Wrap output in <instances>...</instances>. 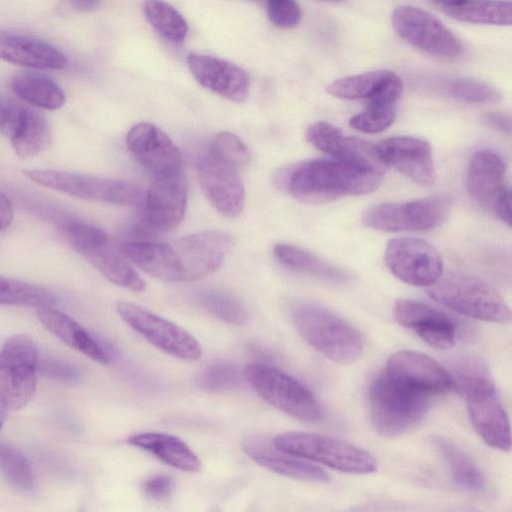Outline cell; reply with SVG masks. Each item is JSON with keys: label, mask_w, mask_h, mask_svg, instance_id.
<instances>
[{"label": "cell", "mask_w": 512, "mask_h": 512, "mask_svg": "<svg viewBox=\"0 0 512 512\" xmlns=\"http://www.w3.org/2000/svg\"><path fill=\"white\" fill-rule=\"evenodd\" d=\"M232 244L229 234L209 230L168 243L124 242L119 250L129 262L155 278L167 282H187L218 270Z\"/></svg>", "instance_id": "6da1fadb"}, {"label": "cell", "mask_w": 512, "mask_h": 512, "mask_svg": "<svg viewBox=\"0 0 512 512\" xmlns=\"http://www.w3.org/2000/svg\"><path fill=\"white\" fill-rule=\"evenodd\" d=\"M432 4L463 22L510 25L512 20V5L507 1H435Z\"/></svg>", "instance_id": "1f68e13d"}, {"label": "cell", "mask_w": 512, "mask_h": 512, "mask_svg": "<svg viewBox=\"0 0 512 512\" xmlns=\"http://www.w3.org/2000/svg\"><path fill=\"white\" fill-rule=\"evenodd\" d=\"M426 291L436 303L470 318L492 323H506L511 319L505 299L475 276L449 272Z\"/></svg>", "instance_id": "8992f818"}, {"label": "cell", "mask_w": 512, "mask_h": 512, "mask_svg": "<svg viewBox=\"0 0 512 512\" xmlns=\"http://www.w3.org/2000/svg\"><path fill=\"white\" fill-rule=\"evenodd\" d=\"M265 10L269 20L277 27L291 29L301 20L299 4L291 0H271L265 3Z\"/></svg>", "instance_id": "ee69618b"}, {"label": "cell", "mask_w": 512, "mask_h": 512, "mask_svg": "<svg viewBox=\"0 0 512 512\" xmlns=\"http://www.w3.org/2000/svg\"><path fill=\"white\" fill-rule=\"evenodd\" d=\"M375 147L385 166L394 167L422 186L435 183L436 171L427 141L412 136H393L381 140Z\"/></svg>", "instance_id": "ffe728a7"}, {"label": "cell", "mask_w": 512, "mask_h": 512, "mask_svg": "<svg viewBox=\"0 0 512 512\" xmlns=\"http://www.w3.org/2000/svg\"><path fill=\"white\" fill-rule=\"evenodd\" d=\"M396 33L409 44L441 59L461 54L458 38L429 12L411 5L397 7L391 15Z\"/></svg>", "instance_id": "5bb4252c"}, {"label": "cell", "mask_w": 512, "mask_h": 512, "mask_svg": "<svg viewBox=\"0 0 512 512\" xmlns=\"http://www.w3.org/2000/svg\"><path fill=\"white\" fill-rule=\"evenodd\" d=\"M275 450L324 464L350 474H368L377 470V461L368 451L347 442L307 432H287L272 441Z\"/></svg>", "instance_id": "52a82bcc"}, {"label": "cell", "mask_w": 512, "mask_h": 512, "mask_svg": "<svg viewBox=\"0 0 512 512\" xmlns=\"http://www.w3.org/2000/svg\"><path fill=\"white\" fill-rule=\"evenodd\" d=\"M38 350L23 335L7 339L0 350V402L19 410L32 399L37 386Z\"/></svg>", "instance_id": "8fae6325"}, {"label": "cell", "mask_w": 512, "mask_h": 512, "mask_svg": "<svg viewBox=\"0 0 512 512\" xmlns=\"http://www.w3.org/2000/svg\"><path fill=\"white\" fill-rule=\"evenodd\" d=\"M208 152L240 172L250 162L245 143L231 132H219L211 140Z\"/></svg>", "instance_id": "ab89813d"}, {"label": "cell", "mask_w": 512, "mask_h": 512, "mask_svg": "<svg viewBox=\"0 0 512 512\" xmlns=\"http://www.w3.org/2000/svg\"><path fill=\"white\" fill-rule=\"evenodd\" d=\"M273 254L283 266L319 281L333 285L350 281V274L345 270L298 246L278 243L273 247Z\"/></svg>", "instance_id": "83f0119b"}, {"label": "cell", "mask_w": 512, "mask_h": 512, "mask_svg": "<svg viewBox=\"0 0 512 512\" xmlns=\"http://www.w3.org/2000/svg\"><path fill=\"white\" fill-rule=\"evenodd\" d=\"M404 87L392 88L368 100L365 109L349 120V125L363 133H379L395 120L397 101Z\"/></svg>", "instance_id": "d6a6232c"}, {"label": "cell", "mask_w": 512, "mask_h": 512, "mask_svg": "<svg viewBox=\"0 0 512 512\" xmlns=\"http://www.w3.org/2000/svg\"><path fill=\"white\" fill-rule=\"evenodd\" d=\"M505 176L506 164L497 153L477 151L468 167L467 190L478 204L492 212L498 199L509 189Z\"/></svg>", "instance_id": "d4e9b609"}, {"label": "cell", "mask_w": 512, "mask_h": 512, "mask_svg": "<svg viewBox=\"0 0 512 512\" xmlns=\"http://www.w3.org/2000/svg\"><path fill=\"white\" fill-rule=\"evenodd\" d=\"M72 10L77 12H91L96 10L101 2L91 0H76L67 3Z\"/></svg>", "instance_id": "681fc988"}, {"label": "cell", "mask_w": 512, "mask_h": 512, "mask_svg": "<svg viewBox=\"0 0 512 512\" xmlns=\"http://www.w3.org/2000/svg\"><path fill=\"white\" fill-rule=\"evenodd\" d=\"M143 11L151 26L169 42L181 43L186 38L187 22L181 13L169 3L145 1Z\"/></svg>", "instance_id": "8d00e7d4"}, {"label": "cell", "mask_w": 512, "mask_h": 512, "mask_svg": "<svg viewBox=\"0 0 512 512\" xmlns=\"http://www.w3.org/2000/svg\"><path fill=\"white\" fill-rule=\"evenodd\" d=\"M51 141L52 133L47 119L41 113L31 109L25 128L10 143L19 158L30 159L46 151Z\"/></svg>", "instance_id": "d590c367"}, {"label": "cell", "mask_w": 512, "mask_h": 512, "mask_svg": "<svg viewBox=\"0 0 512 512\" xmlns=\"http://www.w3.org/2000/svg\"><path fill=\"white\" fill-rule=\"evenodd\" d=\"M244 375L261 398L285 414L308 422L322 418L323 410L314 394L291 375L260 363L247 365Z\"/></svg>", "instance_id": "30bf717a"}, {"label": "cell", "mask_w": 512, "mask_h": 512, "mask_svg": "<svg viewBox=\"0 0 512 512\" xmlns=\"http://www.w3.org/2000/svg\"><path fill=\"white\" fill-rule=\"evenodd\" d=\"M240 381L241 374L237 367L229 363H216L203 371L199 384L205 389L219 391L233 387Z\"/></svg>", "instance_id": "7bdbcfd3"}, {"label": "cell", "mask_w": 512, "mask_h": 512, "mask_svg": "<svg viewBox=\"0 0 512 512\" xmlns=\"http://www.w3.org/2000/svg\"><path fill=\"white\" fill-rule=\"evenodd\" d=\"M306 138L316 149L340 160L384 172L376 147L362 139L345 135L339 128L325 121L311 124Z\"/></svg>", "instance_id": "603a6c76"}, {"label": "cell", "mask_w": 512, "mask_h": 512, "mask_svg": "<svg viewBox=\"0 0 512 512\" xmlns=\"http://www.w3.org/2000/svg\"><path fill=\"white\" fill-rule=\"evenodd\" d=\"M10 87L21 100L45 110L60 109L66 102L61 86L43 73L18 72L11 78Z\"/></svg>", "instance_id": "f1b7e54d"}, {"label": "cell", "mask_w": 512, "mask_h": 512, "mask_svg": "<svg viewBox=\"0 0 512 512\" xmlns=\"http://www.w3.org/2000/svg\"><path fill=\"white\" fill-rule=\"evenodd\" d=\"M433 444L442 454L450 468L454 482L469 491H481L485 488V478L473 460L454 442L434 436Z\"/></svg>", "instance_id": "836d02e7"}, {"label": "cell", "mask_w": 512, "mask_h": 512, "mask_svg": "<svg viewBox=\"0 0 512 512\" xmlns=\"http://www.w3.org/2000/svg\"><path fill=\"white\" fill-rule=\"evenodd\" d=\"M37 372L43 376L72 383L79 378L78 370L71 364L58 359H43L39 360Z\"/></svg>", "instance_id": "f6af8a7d"}, {"label": "cell", "mask_w": 512, "mask_h": 512, "mask_svg": "<svg viewBox=\"0 0 512 512\" xmlns=\"http://www.w3.org/2000/svg\"><path fill=\"white\" fill-rule=\"evenodd\" d=\"M291 317L301 337L326 358L351 364L361 357L364 349L361 333L330 309L300 301L292 305Z\"/></svg>", "instance_id": "277c9868"}, {"label": "cell", "mask_w": 512, "mask_h": 512, "mask_svg": "<svg viewBox=\"0 0 512 512\" xmlns=\"http://www.w3.org/2000/svg\"><path fill=\"white\" fill-rule=\"evenodd\" d=\"M0 472L15 488L30 491L34 488L35 477L27 458L16 448L0 446Z\"/></svg>", "instance_id": "f35d334b"}, {"label": "cell", "mask_w": 512, "mask_h": 512, "mask_svg": "<svg viewBox=\"0 0 512 512\" xmlns=\"http://www.w3.org/2000/svg\"><path fill=\"white\" fill-rule=\"evenodd\" d=\"M384 261L390 272L404 283L430 287L443 275L439 251L417 237H397L389 240Z\"/></svg>", "instance_id": "9a60e30c"}, {"label": "cell", "mask_w": 512, "mask_h": 512, "mask_svg": "<svg viewBox=\"0 0 512 512\" xmlns=\"http://www.w3.org/2000/svg\"><path fill=\"white\" fill-rule=\"evenodd\" d=\"M116 311L130 328L166 354L184 360L201 357L197 339L179 325L130 302H118Z\"/></svg>", "instance_id": "4fadbf2b"}, {"label": "cell", "mask_w": 512, "mask_h": 512, "mask_svg": "<svg viewBox=\"0 0 512 512\" xmlns=\"http://www.w3.org/2000/svg\"><path fill=\"white\" fill-rule=\"evenodd\" d=\"M13 220V207L9 197L0 191V231L7 229Z\"/></svg>", "instance_id": "c3c4849f"}, {"label": "cell", "mask_w": 512, "mask_h": 512, "mask_svg": "<svg viewBox=\"0 0 512 512\" xmlns=\"http://www.w3.org/2000/svg\"><path fill=\"white\" fill-rule=\"evenodd\" d=\"M196 166L201 187L217 212L228 218L239 216L245 201L239 171L208 151L198 158Z\"/></svg>", "instance_id": "e0dca14e"}, {"label": "cell", "mask_w": 512, "mask_h": 512, "mask_svg": "<svg viewBox=\"0 0 512 512\" xmlns=\"http://www.w3.org/2000/svg\"><path fill=\"white\" fill-rule=\"evenodd\" d=\"M60 228L72 247L110 282L136 292L145 289V281L104 230L78 220L65 221Z\"/></svg>", "instance_id": "9c48e42d"}, {"label": "cell", "mask_w": 512, "mask_h": 512, "mask_svg": "<svg viewBox=\"0 0 512 512\" xmlns=\"http://www.w3.org/2000/svg\"><path fill=\"white\" fill-rule=\"evenodd\" d=\"M143 489L148 496L163 499L172 493L173 481L169 476L156 475L144 482Z\"/></svg>", "instance_id": "bcb514c9"}, {"label": "cell", "mask_w": 512, "mask_h": 512, "mask_svg": "<svg viewBox=\"0 0 512 512\" xmlns=\"http://www.w3.org/2000/svg\"><path fill=\"white\" fill-rule=\"evenodd\" d=\"M384 372L429 396L454 389L451 373L426 354L401 350L392 354Z\"/></svg>", "instance_id": "44dd1931"}, {"label": "cell", "mask_w": 512, "mask_h": 512, "mask_svg": "<svg viewBox=\"0 0 512 512\" xmlns=\"http://www.w3.org/2000/svg\"><path fill=\"white\" fill-rule=\"evenodd\" d=\"M431 396L384 371L371 383L368 393L370 418L375 430L396 437L414 428L425 416Z\"/></svg>", "instance_id": "5b68a950"}, {"label": "cell", "mask_w": 512, "mask_h": 512, "mask_svg": "<svg viewBox=\"0 0 512 512\" xmlns=\"http://www.w3.org/2000/svg\"><path fill=\"white\" fill-rule=\"evenodd\" d=\"M30 181L69 196L121 206L143 203L145 192L135 181L54 169L25 170Z\"/></svg>", "instance_id": "ba28073f"}, {"label": "cell", "mask_w": 512, "mask_h": 512, "mask_svg": "<svg viewBox=\"0 0 512 512\" xmlns=\"http://www.w3.org/2000/svg\"><path fill=\"white\" fill-rule=\"evenodd\" d=\"M384 172L340 160H312L279 169L278 188L307 204H324L378 188Z\"/></svg>", "instance_id": "7a4b0ae2"}, {"label": "cell", "mask_w": 512, "mask_h": 512, "mask_svg": "<svg viewBox=\"0 0 512 512\" xmlns=\"http://www.w3.org/2000/svg\"><path fill=\"white\" fill-rule=\"evenodd\" d=\"M449 202L433 197L402 203H380L367 209L364 225L385 232H421L434 229L446 219Z\"/></svg>", "instance_id": "7c38bea8"}, {"label": "cell", "mask_w": 512, "mask_h": 512, "mask_svg": "<svg viewBox=\"0 0 512 512\" xmlns=\"http://www.w3.org/2000/svg\"><path fill=\"white\" fill-rule=\"evenodd\" d=\"M126 144L140 165L155 177L181 171L182 155L179 148L152 123L134 125L127 134Z\"/></svg>", "instance_id": "d6986e66"}, {"label": "cell", "mask_w": 512, "mask_h": 512, "mask_svg": "<svg viewBox=\"0 0 512 512\" xmlns=\"http://www.w3.org/2000/svg\"><path fill=\"white\" fill-rule=\"evenodd\" d=\"M37 316L50 333L69 347L102 364L111 361L110 349L68 315L47 306L39 308Z\"/></svg>", "instance_id": "484cf974"}, {"label": "cell", "mask_w": 512, "mask_h": 512, "mask_svg": "<svg viewBox=\"0 0 512 512\" xmlns=\"http://www.w3.org/2000/svg\"><path fill=\"white\" fill-rule=\"evenodd\" d=\"M54 296L46 289L20 280L0 276V305L47 307Z\"/></svg>", "instance_id": "74e56055"}, {"label": "cell", "mask_w": 512, "mask_h": 512, "mask_svg": "<svg viewBox=\"0 0 512 512\" xmlns=\"http://www.w3.org/2000/svg\"><path fill=\"white\" fill-rule=\"evenodd\" d=\"M187 63L193 77L206 89L236 103L248 97L250 78L238 65L197 52L187 55Z\"/></svg>", "instance_id": "7402d4cb"}, {"label": "cell", "mask_w": 512, "mask_h": 512, "mask_svg": "<svg viewBox=\"0 0 512 512\" xmlns=\"http://www.w3.org/2000/svg\"><path fill=\"white\" fill-rule=\"evenodd\" d=\"M449 93L455 99L467 103H496L501 94L489 84L468 78L456 79L449 85Z\"/></svg>", "instance_id": "60d3db41"}, {"label": "cell", "mask_w": 512, "mask_h": 512, "mask_svg": "<svg viewBox=\"0 0 512 512\" xmlns=\"http://www.w3.org/2000/svg\"><path fill=\"white\" fill-rule=\"evenodd\" d=\"M5 414H6V408L0 402V429H1V426H2V424L4 422Z\"/></svg>", "instance_id": "f907efd6"}, {"label": "cell", "mask_w": 512, "mask_h": 512, "mask_svg": "<svg viewBox=\"0 0 512 512\" xmlns=\"http://www.w3.org/2000/svg\"><path fill=\"white\" fill-rule=\"evenodd\" d=\"M395 321L412 331L429 346L447 350L457 339V324L446 313L426 303L399 299L393 306Z\"/></svg>", "instance_id": "ac0fdd59"}, {"label": "cell", "mask_w": 512, "mask_h": 512, "mask_svg": "<svg viewBox=\"0 0 512 512\" xmlns=\"http://www.w3.org/2000/svg\"><path fill=\"white\" fill-rule=\"evenodd\" d=\"M401 84V77L393 71L376 70L337 79L327 86V92L341 99L370 100Z\"/></svg>", "instance_id": "f546056e"}, {"label": "cell", "mask_w": 512, "mask_h": 512, "mask_svg": "<svg viewBox=\"0 0 512 512\" xmlns=\"http://www.w3.org/2000/svg\"><path fill=\"white\" fill-rule=\"evenodd\" d=\"M197 304L215 318L232 325H245L249 312L235 295L217 288H205L196 293Z\"/></svg>", "instance_id": "e575fe53"}, {"label": "cell", "mask_w": 512, "mask_h": 512, "mask_svg": "<svg viewBox=\"0 0 512 512\" xmlns=\"http://www.w3.org/2000/svg\"><path fill=\"white\" fill-rule=\"evenodd\" d=\"M187 205V184L181 171L156 176L142 203V226L168 232L182 222Z\"/></svg>", "instance_id": "2e32d148"}, {"label": "cell", "mask_w": 512, "mask_h": 512, "mask_svg": "<svg viewBox=\"0 0 512 512\" xmlns=\"http://www.w3.org/2000/svg\"><path fill=\"white\" fill-rule=\"evenodd\" d=\"M246 453L259 465L293 479L326 483L330 476L322 468L305 462L298 457L278 453L258 444H246Z\"/></svg>", "instance_id": "4dcf8cb0"}, {"label": "cell", "mask_w": 512, "mask_h": 512, "mask_svg": "<svg viewBox=\"0 0 512 512\" xmlns=\"http://www.w3.org/2000/svg\"><path fill=\"white\" fill-rule=\"evenodd\" d=\"M0 59L40 70L66 67V55L54 45L27 35L0 29Z\"/></svg>", "instance_id": "cb8c5ba5"}, {"label": "cell", "mask_w": 512, "mask_h": 512, "mask_svg": "<svg viewBox=\"0 0 512 512\" xmlns=\"http://www.w3.org/2000/svg\"><path fill=\"white\" fill-rule=\"evenodd\" d=\"M127 441L179 470L197 472L201 468L198 456L184 441L176 436L146 432L134 434Z\"/></svg>", "instance_id": "4316f807"}, {"label": "cell", "mask_w": 512, "mask_h": 512, "mask_svg": "<svg viewBox=\"0 0 512 512\" xmlns=\"http://www.w3.org/2000/svg\"><path fill=\"white\" fill-rule=\"evenodd\" d=\"M31 108L0 94V132L13 141L25 128Z\"/></svg>", "instance_id": "b9f144b4"}, {"label": "cell", "mask_w": 512, "mask_h": 512, "mask_svg": "<svg viewBox=\"0 0 512 512\" xmlns=\"http://www.w3.org/2000/svg\"><path fill=\"white\" fill-rule=\"evenodd\" d=\"M451 375L454 390L467 402L475 431L489 446L508 451L511 447L509 419L486 369L478 362L464 361Z\"/></svg>", "instance_id": "3957f363"}, {"label": "cell", "mask_w": 512, "mask_h": 512, "mask_svg": "<svg viewBox=\"0 0 512 512\" xmlns=\"http://www.w3.org/2000/svg\"><path fill=\"white\" fill-rule=\"evenodd\" d=\"M485 120L493 128L503 133L510 134L511 120L509 115L502 112H491L485 116Z\"/></svg>", "instance_id": "7dc6e473"}]
</instances>
